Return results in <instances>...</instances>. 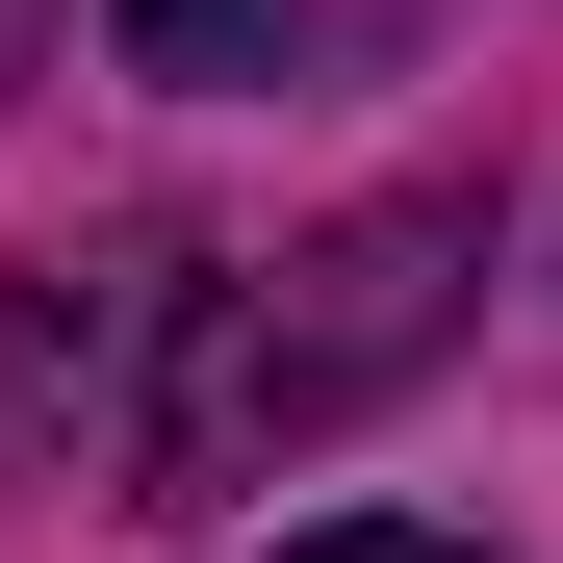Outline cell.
I'll return each mask as SVG.
<instances>
[{"label":"cell","mask_w":563,"mask_h":563,"mask_svg":"<svg viewBox=\"0 0 563 563\" xmlns=\"http://www.w3.org/2000/svg\"><path fill=\"white\" fill-rule=\"evenodd\" d=\"M282 563H487V538H435V512H308Z\"/></svg>","instance_id":"4"},{"label":"cell","mask_w":563,"mask_h":563,"mask_svg":"<svg viewBox=\"0 0 563 563\" xmlns=\"http://www.w3.org/2000/svg\"><path fill=\"white\" fill-rule=\"evenodd\" d=\"M461 308H487V206H461V179H385V206H333L308 256L206 282V333H179V410H154V461H179V487H256V461L358 435L385 385H435V358H461Z\"/></svg>","instance_id":"1"},{"label":"cell","mask_w":563,"mask_h":563,"mask_svg":"<svg viewBox=\"0 0 563 563\" xmlns=\"http://www.w3.org/2000/svg\"><path fill=\"white\" fill-rule=\"evenodd\" d=\"M103 26H129V77H282L308 0H103Z\"/></svg>","instance_id":"3"},{"label":"cell","mask_w":563,"mask_h":563,"mask_svg":"<svg viewBox=\"0 0 563 563\" xmlns=\"http://www.w3.org/2000/svg\"><path fill=\"white\" fill-rule=\"evenodd\" d=\"M206 308L179 231H103V256H26L0 282V487H52V461H154V333Z\"/></svg>","instance_id":"2"}]
</instances>
